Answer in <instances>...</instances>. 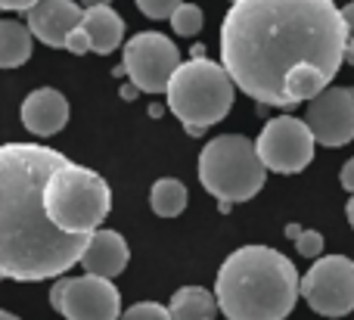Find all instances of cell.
<instances>
[{"instance_id":"cell-1","label":"cell","mask_w":354,"mask_h":320,"mask_svg":"<svg viewBox=\"0 0 354 320\" xmlns=\"http://www.w3.org/2000/svg\"><path fill=\"white\" fill-rule=\"evenodd\" d=\"M348 25L333 0H233L221 25V62L261 106L292 109L339 75Z\"/></svg>"},{"instance_id":"cell-2","label":"cell","mask_w":354,"mask_h":320,"mask_svg":"<svg viewBox=\"0 0 354 320\" xmlns=\"http://www.w3.org/2000/svg\"><path fill=\"white\" fill-rule=\"evenodd\" d=\"M66 156L41 143H0V277L37 283L81 261L91 236L66 234L47 211L44 193Z\"/></svg>"},{"instance_id":"cell-3","label":"cell","mask_w":354,"mask_h":320,"mask_svg":"<svg viewBox=\"0 0 354 320\" xmlns=\"http://www.w3.org/2000/svg\"><path fill=\"white\" fill-rule=\"evenodd\" d=\"M214 296L227 320H286L301 296V280L283 252L243 246L221 265Z\"/></svg>"},{"instance_id":"cell-4","label":"cell","mask_w":354,"mask_h":320,"mask_svg":"<svg viewBox=\"0 0 354 320\" xmlns=\"http://www.w3.org/2000/svg\"><path fill=\"white\" fill-rule=\"evenodd\" d=\"M236 93V81L224 68V62H212L205 56H193L189 62H180L177 72L168 81V109L183 122L187 134L202 137L205 128L227 118Z\"/></svg>"},{"instance_id":"cell-5","label":"cell","mask_w":354,"mask_h":320,"mask_svg":"<svg viewBox=\"0 0 354 320\" xmlns=\"http://www.w3.org/2000/svg\"><path fill=\"white\" fill-rule=\"evenodd\" d=\"M44 203L56 227H62L66 234L91 236L109 215L112 190L97 171L66 159L50 174Z\"/></svg>"},{"instance_id":"cell-6","label":"cell","mask_w":354,"mask_h":320,"mask_svg":"<svg viewBox=\"0 0 354 320\" xmlns=\"http://www.w3.org/2000/svg\"><path fill=\"white\" fill-rule=\"evenodd\" d=\"M264 174L255 140L243 134L214 137L199 153V180L218 203H249L264 187Z\"/></svg>"},{"instance_id":"cell-7","label":"cell","mask_w":354,"mask_h":320,"mask_svg":"<svg viewBox=\"0 0 354 320\" xmlns=\"http://www.w3.org/2000/svg\"><path fill=\"white\" fill-rule=\"evenodd\" d=\"M50 305L66 320H122V296L109 277H62L50 290Z\"/></svg>"},{"instance_id":"cell-8","label":"cell","mask_w":354,"mask_h":320,"mask_svg":"<svg viewBox=\"0 0 354 320\" xmlns=\"http://www.w3.org/2000/svg\"><path fill=\"white\" fill-rule=\"evenodd\" d=\"M314 131L308 128L305 118L295 115H277L261 128L255 147L268 171L277 174H299L311 165L314 159Z\"/></svg>"},{"instance_id":"cell-9","label":"cell","mask_w":354,"mask_h":320,"mask_svg":"<svg viewBox=\"0 0 354 320\" xmlns=\"http://www.w3.org/2000/svg\"><path fill=\"white\" fill-rule=\"evenodd\" d=\"M124 75H131L140 91L165 93L168 81L180 66V50L162 31H140L124 44Z\"/></svg>"},{"instance_id":"cell-10","label":"cell","mask_w":354,"mask_h":320,"mask_svg":"<svg viewBox=\"0 0 354 320\" xmlns=\"http://www.w3.org/2000/svg\"><path fill=\"white\" fill-rule=\"evenodd\" d=\"M301 296L317 314L345 317L354 311V261L345 255H326L301 277Z\"/></svg>"},{"instance_id":"cell-11","label":"cell","mask_w":354,"mask_h":320,"mask_svg":"<svg viewBox=\"0 0 354 320\" xmlns=\"http://www.w3.org/2000/svg\"><path fill=\"white\" fill-rule=\"evenodd\" d=\"M308 128L324 147H345L354 140V87H326L308 100Z\"/></svg>"},{"instance_id":"cell-12","label":"cell","mask_w":354,"mask_h":320,"mask_svg":"<svg viewBox=\"0 0 354 320\" xmlns=\"http://www.w3.org/2000/svg\"><path fill=\"white\" fill-rule=\"evenodd\" d=\"M84 22V10L75 0H41L28 10V28L47 47H66L72 28Z\"/></svg>"},{"instance_id":"cell-13","label":"cell","mask_w":354,"mask_h":320,"mask_svg":"<svg viewBox=\"0 0 354 320\" xmlns=\"http://www.w3.org/2000/svg\"><path fill=\"white\" fill-rule=\"evenodd\" d=\"M68 100L53 87H37L22 100V124L35 137H53L68 124Z\"/></svg>"},{"instance_id":"cell-14","label":"cell","mask_w":354,"mask_h":320,"mask_svg":"<svg viewBox=\"0 0 354 320\" xmlns=\"http://www.w3.org/2000/svg\"><path fill=\"white\" fill-rule=\"evenodd\" d=\"M128 258H131V249L118 230H93L87 246H84V252H81L78 265L84 267L87 274H97V277L112 280L128 267Z\"/></svg>"},{"instance_id":"cell-15","label":"cell","mask_w":354,"mask_h":320,"mask_svg":"<svg viewBox=\"0 0 354 320\" xmlns=\"http://www.w3.org/2000/svg\"><path fill=\"white\" fill-rule=\"evenodd\" d=\"M81 28L91 37V50L100 56L118 50V44L124 41V19L112 6H87Z\"/></svg>"},{"instance_id":"cell-16","label":"cell","mask_w":354,"mask_h":320,"mask_svg":"<svg viewBox=\"0 0 354 320\" xmlns=\"http://www.w3.org/2000/svg\"><path fill=\"white\" fill-rule=\"evenodd\" d=\"M31 35L28 25L16 19H0V68H19L31 59Z\"/></svg>"},{"instance_id":"cell-17","label":"cell","mask_w":354,"mask_h":320,"mask_svg":"<svg viewBox=\"0 0 354 320\" xmlns=\"http://www.w3.org/2000/svg\"><path fill=\"white\" fill-rule=\"evenodd\" d=\"M171 317L174 320H212L218 314V296L202 286H180L171 296Z\"/></svg>"},{"instance_id":"cell-18","label":"cell","mask_w":354,"mask_h":320,"mask_svg":"<svg viewBox=\"0 0 354 320\" xmlns=\"http://www.w3.org/2000/svg\"><path fill=\"white\" fill-rule=\"evenodd\" d=\"M149 205L159 218H177L187 209V187L177 178H159L149 193Z\"/></svg>"},{"instance_id":"cell-19","label":"cell","mask_w":354,"mask_h":320,"mask_svg":"<svg viewBox=\"0 0 354 320\" xmlns=\"http://www.w3.org/2000/svg\"><path fill=\"white\" fill-rule=\"evenodd\" d=\"M171 28L180 37H193L202 31V10L196 3H180L171 16Z\"/></svg>"},{"instance_id":"cell-20","label":"cell","mask_w":354,"mask_h":320,"mask_svg":"<svg viewBox=\"0 0 354 320\" xmlns=\"http://www.w3.org/2000/svg\"><path fill=\"white\" fill-rule=\"evenodd\" d=\"M122 320H174V317H171V308H165L159 302H137L124 311Z\"/></svg>"},{"instance_id":"cell-21","label":"cell","mask_w":354,"mask_h":320,"mask_svg":"<svg viewBox=\"0 0 354 320\" xmlns=\"http://www.w3.org/2000/svg\"><path fill=\"white\" fill-rule=\"evenodd\" d=\"M180 3H183V0H137L140 12H143V16H149V19H171L174 10Z\"/></svg>"},{"instance_id":"cell-22","label":"cell","mask_w":354,"mask_h":320,"mask_svg":"<svg viewBox=\"0 0 354 320\" xmlns=\"http://www.w3.org/2000/svg\"><path fill=\"white\" fill-rule=\"evenodd\" d=\"M295 249H299L301 258H320L324 252V236L317 230H301L299 240H295Z\"/></svg>"},{"instance_id":"cell-23","label":"cell","mask_w":354,"mask_h":320,"mask_svg":"<svg viewBox=\"0 0 354 320\" xmlns=\"http://www.w3.org/2000/svg\"><path fill=\"white\" fill-rule=\"evenodd\" d=\"M66 50L68 53H75V56H84V53H91V37H87V31L81 28H72V35H68V41H66Z\"/></svg>"},{"instance_id":"cell-24","label":"cell","mask_w":354,"mask_h":320,"mask_svg":"<svg viewBox=\"0 0 354 320\" xmlns=\"http://www.w3.org/2000/svg\"><path fill=\"white\" fill-rule=\"evenodd\" d=\"M342 16H345V25H348V50H345V62L354 66V0L342 6Z\"/></svg>"},{"instance_id":"cell-25","label":"cell","mask_w":354,"mask_h":320,"mask_svg":"<svg viewBox=\"0 0 354 320\" xmlns=\"http://www.w3.org/2000/svg\"><path fill=\"white\" fill-rule=\"evenodd\" d=\"M35 3H41V0H0V10H6V12H28Z\"/></svg>"},{"instance_id":"cell-26","label":"cell","mask_w":354,"mask_h":320,"mask_svg":"<svg viewBox=\"0 0 354 320\" xmlns=\"http://www.w3.org/2000/svg\"><path fill=\"white\" fill-rule=\"evenodd\" d=\"M339 180H342V187L354 196V159H348L342 165V174H339Z\"/></svg>"},{"instance_id":"cell-27","label":"cell","mask_w":354,"mask_h":320,"mask_svg":"<svg viewBox=\"0 0 354 320\" xmlns=\"http://www.w3.org/2000/svg\"><path fill=\"white\" fill-rule=\"evenodd\" d=\"M299 234H301L299 224H289V227H286V236H289V240H299Z\"/></svg>"},{"instance_id":"cell-28","label":"cell","mask_w":354,"mask_h":320,"mask_svg":"<svg viewBox=\"0 0 354 320\" xmlns=\"http://www.w3.org/2000/svg\"><path fill=\"white\" fill-rule=\"evenodd\" d=\"M112 3V0H81V6H84V10H87V6H109Z\"/></svg>"},{"instance_id":"cell-29","label":"cell","mask_w":354,"mask_h":320,"mask_svg":"<svg viewBox=\"0 0 354 320\" xmlns=\"http://www.w3.org/2000/svg\"><path fill=\"white\" fill-rule=\"evenodd\" d=\"M345 215H348V224L354 227V196L348 199V205H345Z\"/></svg>"},{"instance_id":"cell-30","label":"cell","mask_w":354,"mask_h":320,"mask_svg":"<svg viewBox=\"0 0 354 320\" xmlns=\"http://www.w3.org/2000/svg\"><path fill=\"white\" fill-rule=\"evenodd\" d=\"M137 91H140L137 84H128V87H124V100H134V97H137Z\"/></svg>"},{"instance_id":"cell-31","label":"cell","mask_w":354,"mask_h":320,"mask_svg":"<svg viewBox=\"0 0 354 320\" xmlns=\"http://www.w3.org/2000/svg\"><path fill=\"white\" fill-rule=\"evenodd\" d=\"M0 320H19L16 314H10V311H0Z\"/></svg>"},{"instance_id":"cell-32","label":"cell","mask_w":354,"mask_h":320,"mask_svg":"<svg viewBox=\"0 0 354 320\" xmlns=\"http://www.w3.org/2000/svg\"><path fill=\"white\" fill-rule=\"evenodd\" d=\"M0 280H3V277H0Z\"/></svg>"}]
</instances>
